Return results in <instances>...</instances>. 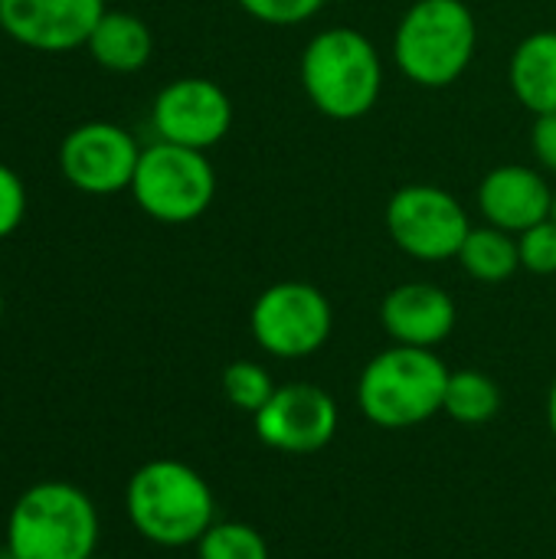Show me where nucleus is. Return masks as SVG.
Instances as JSON below:
<instances>
[{"mask_svg":"<svg viewBox=\"0 0 556 559\" xmlns=\"http://www.w3.org/2000/svg\"><path fill=\"white\" fill-rule=\"evenodd\" d=\"M125 511L131 527L164 550L197 547L216 524L213 488L180 459L144 462L125 488Z\"/></svg>","mask_w":556,"mask_h":559,"instance_id":"obj_1","label":"nucleus"},{"mask_svg":"<svg viewBox=\"0 0 556 559\" xmlns=\"http://www.w3.org/2000/svg\"><path fill=\"white\" fill-rule=\"evenodd\" d=\"M301 88L331 121H357L370 115L383 92L377 46L354 26L315 33L301 52Z\"/></svg>","mask_w":556,"mask_h":559,"instance_id":"obj_2","label":"nucleus"},{"mask_svg":"<svg viewBox=\"0 0 556 559\" xmlns=\"http://www.w3.org/2000/svg\"><path fill=\"white\" fill-rule=\"evenodd\" d=\"M98 547V511L69 481L29 485L7 518L10 559H92Z\"/></svg>","mask_w":556,"mask_h":559,"instance_id":"obj_3","label":"nucleus"},{"mask_svg":"<svg viewBox=\"0 0 556 559\" xmlns=\"http://www.w3.org/2000/svg\"><path fill=\"white\" fill-rule=\"evenodd\" d=\"M449 367L436 350L393 344L357 380V406L380 429H413L442 413Z\"/></svg>","mask_w":556,"mask_h":559,"instance_id":"obj_4","label":"nucleus"},{"mask_svg":"<svg viewBox=\"0 0 556 559\" xmlns=\"http://www.w3.org/2000/svg\"><path fill=\"white\" fill-rule=\"evenodd\" d=\"M475 46L478 26L465 0H416L393 36L400 72L423 88H446L462 79Z\"/></svg>","mask_w":556,"mask_h":559,"instance_id":"obj_5","label":"nucleus"},{"mask_svg":"<svg viewBox=\"0 0 556 559\" xmlns=\"http://www.w3.org/2000/svg\"><path fill=\"white\" fill-rule=\"evenodd\" d=\"M131 197L151 219L184 226L213 206L216 170L206 151L154 141L151 147H141Z\"/></svg>","mask_w":556,"mask_h":559,"instance_id":"obj_6","label":"nucleus"},{"mask_svg":"<svg viewBox=\"0 0 556 559\" xmlns=\"http://www.w3.org/2000/svg\"><path fill=\"white\" fill-rule=\"evenodd\" d=\"M249 328H252V341L269 357L305 360L328 344L334 331V311L318 285L275 282L256 298Z\"/></svg>","mask_w":556,"mask_h":559,"instance_id":"obj_7","label":"nucleus"},{"mask_svg":"<svg viewBox=\"0 0 556 559\" xmlns=\"http://www.w3.org/2000/svg\"><path fill=\"white\" fill-rule=\"evenodd\" d=\"M387 233L400 252L419 262L459 259L472 219L465 206L436 183H406L387 203Z\"/></svg>","mask_w":556,"mask_h":559,"instance_id":"obj_8","label":"nucleus"},{"mask_svg":"<svg viewBox=\"0 0 556 559\" xmlns=\"http://www.w3.org/2000/svg\"><path fill=\"white\" fill-rule=\"evenodd\" d=\"M138 160V141L111 121H85L72 128L59 144L62 177L88 197H111L131 190Z\"/></svg>","mask_w":556,"mask_h":559,"instance_id":"obj_9","label":"nucleus"},{"mask_svg":"<svg viewBox=\"0 0 556 559\" xmlns=\"http://www.w3.org/2000/svg\"><path fill=\"white\" fill-rule=\"evenodd\" d=\"M151 124L157 131V141L210 151L233 128V102L213 79L184 75L157 92Z\"/></svg>","mask_w":556,"mask_h":559,"instance_id":"obj_10","label":"nucleus"},{"mask_svg":"<svg viewBox=\"0 0 556 559\" xmlns=\"http://www.w3.org/2000/svg\"><path fill=\"white\" fill-rule=\"evenodd\" d=\"M338 403L328 390L315 383H288L272 393V400L252 416L262 445L288 455L321 452L338 432Z\"/></svg>","mask_w":556,"mask_h":559,"instance_id":"obj_11","label":"nucleus"},{"mask_svg":"<svg viewBox=\"0 0 556 559\" xmlns=\"http://www.w3.org/2000/svg\"><path fill=\"white\" fill-rule=\"evenodd\" d=\"M102 16L105 0H0V29L39 52L85 46Z\"/></svg>","mask_w":556,"mask_h":559,"instance_id":"obj_12","label":"nucleus"},{"mask_svg":"<svg viewBox=\"0 0 556 559\" xmlns=\"http://www.w3.org/2000/svg\"><path fill=\"white\" fill-rule=\"evenodd\" d=\"M554 190L541 170L528 164H501L482 177L478 210L488 226L521 236L554 216Z\"/></svg>","mask_w":556,"mask_h":559,"instance_id":"obj_13","label":"nucleus"},{"mask_svg":"<svg viewBox=\"0 0 556 559\" xmlns=\"http://www.w3.org/2000/svg\"><path fill=\"white\" fill-rule=\"evenodd\" d=\"M456 301L446 288L433 282H406L387 292L380 305L383 331L393 344L436 350L456 331Z\"/></svg>","mask_w":556,"mask_h":559,"instance_id":"obj_14","label":"nucleus"},{"mask_svg":"<svg viewBox=\"0 0 556 559\" xmlns=\"http://www.w3.org/2000/svg\"><path fill=\"white\" fill-rule=\"evenodd\" d=\"M508 79L528 111H556V29H537L514 46Z\"/></svg>","mask_w":556,"mask_h":559,"instance_id":"obj_15","label":"nucleus"},{"mask_svg":"<svg viewBox=\"0 0 556 559\" xmlns=\"http://www.w3.org/2000/svg\"><path fill=\"white\" fill-rule=\"evenodd\" d=\"M85 49L108 72H138L147 66V59L154 52V36L141 16L121 13V10H105V16L98 20V26L88 36Z\"/></svg>","mask_w":556,"mask_h":559,"instance_id":"obj_16","label":"nucleus"},{"mask_svg":"<svg viewBox=\"0 0 556 559\" xmlns=\"http://www.w3.org/2000/svg\"><path fill=\"white\" fill-rule=\"evenodd\" d=\"M459 265L465 269L469 278L485 282V285H501L521 269V252H518V236L498 229V226H472L459 249Z\"/></svg>","mask_w":556,"mask_h":559,"instance_id":"obj_17","label":"nucleus"},{"mask_svg":"<svg viewBox=\"0 0 556 559\" xmlns=\"http://www.w3.org/2000/svg\"><path fill=\"white\" fill-rule=\"evenodd\" d=\"M442 413L462 426H485L501 413V386L482 370H452Z\"/></svg>","mask_w":556,"mask_h":559,"instance_id":"obj_18","label":"nucleus"},{"mask_svg":"<svg viewBox=\"0 0 556 559\" xmlns=\"http://www.w3.org/2000/svg\"><path fill=\"white\" fill-rule=\"evenodd\" d=\"M197 559H269L265 537L239 521H216L197 544Z\"/></svg>","mask_w":556,"mask_h":559,"instance_id":"obj_19","label":"nucleus"},{"mask_svg":"<svg viewBox=\"0 0 556 559\" xmlns=\"http://www.w3.org/2000/svg\"><path fill=\"white\" fill-rule=\"evenodd\" d=\"M272 373L256 360H236L223 370V396L233 409L256 416L275 393Z\"/></svg>","mask_w":556,"mask_h":559,"instance_id":"obj_20","label":"nucleus"},{"mask_svg":"<svg viewBox=\"0 0 556 559\" xmlns=\"http://www.w3.org/2000/svg\"><path fill=\"white\" fill-rule=\"evenodd\" d=\"M521 269L531 275H556V219H544L518 236Z\"/></svg>","mask_w":556,"mask_h":559,"instance_id":"obj_21","label":"nucleus"},{"mask_svg":"<svg viewBox=\"0 0 556 559\" xmlns=\"http://www.w3.org/2000/svg\"><path fill=\"white\" fill-rule=\"evenodd\" d=\"M236 3L265 26H295L311 20L328 0H236Z\"/></svg>","mask_w":556,"mask_h":559,"instance_id":"obj_22","label":"nucleus"},{"mask_svg":"<svg viewBox=\"0 0 556 559\" xmlns=\"http://www.w3.org/2000/svg\"><path fill=\"white\" fill-rule=\"evenodd\" d=\"M26 216V187L16 170L0 164V239L13 236Z\"/></svg>","mask_w":556,"mask_h":559,"instance_id":"obj_23","label":"nucleus"},{"mask_svg":"<svg viewBox=\"0 0 556 559\" xmlns=\"http://www.w3.org/2000/svg\"><path fill=\"white\" fill-rule=\"evenodd\" d=\"M531 147H534V157L537 164L556 174V111L547 115H534V128H531Z\"/></svg>","mask_w":556,"mask_h":559,"instance_id":"obj_24","label":"nucleus"},{"mask_svg":"<svg viewBox=\"0 0 556 559\" xmlns=\"http://www.w3.org/2000/svg\"><path fill=\"white\" fill-rule=\"evenodd\" d=\"M547 423H551V432H554L556 439V380L554 386H551V396H547Z\"/></svg>","mask_w":556,"mask_h":559,"instance_id":"obj_25","label":"nucleus"},{"mask_svg":"<svg viewBox=\"0 0 556 559\" xmlns=\"http://www.w3.org/2000/svg\"><path fill=\"white\" fill-rule=\"evenodd\" d=\"M0 321H3V292H0Z\"/></svg>","mask_w":556,"mask_h":559,"instance_id":"obj_26","label":"nucleus"},{"mask_svg":"<svg viewBox=\"0 0 556 559\" xmlns=\"http://www.w3.org/2000/svg\"><path fill=\"white\" fill-rule=\"evenodd\" d=\"M554 219H556V190H554Z\"/></svg>","mask_w":556,"mask_h":559,"instance_id":"obj_27","label":"nucleus"},{"mask_svg":"<svg viewBox=\"0 0 556 559\" xmlns=\"http://www.w3.org/2000/svg\"><path fill=\"white\" fill-rule=\"evenodd\" d=\"M92 559H108V557H92Z\"/></svg>","mask_w":556,"mask_h":559,"instance_id":"obj_28","label":"nucleus"}]
</instances>
